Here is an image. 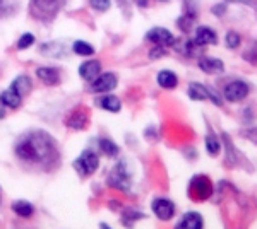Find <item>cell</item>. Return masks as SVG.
<instances>
[{
  "label": "cell",
  "mask_w": 257,
  "mask_h": 229,
  "mask_svg": "<svg viewBox=\"0 0 257 229\" xmlns=\"http://www.w3.org/2000/svg\"><path fill=\"white\" fill-rule=\"evenodd\" d=\"M16 154L23 162L31 164H48L59 157L57 144L47 132H31L23 135L16 144Z\"/></svg>",
  "instance_id": "cell-1"
},
{
  "label": "cell",
  "mask_w": 257,
  "mask_h": 229,
  "mask_svg": "<svg viewBox=\"0 0 257 229\" xmlns=\"http://www.w3.org/2000/svg\"><path fill=\"white\" fill-rule=\"evenodd\" d=\"M64 2L65 0H31V16L38 21H50L60 11Z\"/></svg>",
  "instance_id": "cell-2"
},
{
  "label": "cell",
  "mask_w": 257,
  "mask_h": 229,
  "mask_svg": "<svg viewBox=\"0 0 257 229\" xmlns=\"http://www.w3.org/2000/svg\"><path fill=\"white\" fill-rule=\"evenodd\" d=\"M108 183L117 190H123V191L128 190V186H131V176H128V173H127L125 161L118 162V164L115 166L113 171L110 173Z\"/></svg>",
  "instance_id": "cell-3"
},
{
  "label": "cell",
  "mask_w": 257,
  "mask_h": 229,
  "mask_svg": "<svg viewBox=\"0 0 257 229\" xmlns=\"http://www.w3.org/2000/svg\"><path fill=\"white\" fill-rule=\"evenodd\" d=\"M190 190H192V197H196L197 200H206L213 193V185H211L209 178H206L204 174H197L190 181Z\"/></svg>",
  "instance_id": "cell-4"
},
{
  "label": "cell",
  "mask_w": 257,
  "mask_h": 229,
  "mask_svg": "<svg viewBox=\"0 0 257 229\" xmlns=\"http://www.w3.org/2000/svg\"><path fill=\"white\" fill-rule=\"evenodd\" d=\"M98 164H99V159H98V156H96V154H94L93 151L82 152L79 159L74 162L76 169L82 174V176H88V174H93V173L98 169Z\"/></svg>",
  "instance_id": "cell-5"
},
{
  "label": "cell",
  "mask_w": 257,
  "mask_h": 229,
  "mask_svg": "<svg viewBox=\"0 0 257 229\" xmlns=\"http://www.w3.org/2000/svg\"><path fill=\"white\" fill-rule=\"evenodd\" d=\"M189 96L192 99H197V101H202V99H211V101L214 103V105H221V98L216 94V91H213L211 87H206L202 84H197V82H194V84L189 86Z\"/></svg>",
  "instance_id": "cell-6"
},
{
  "label": "cell",
  "mask_w": 257,
  "mask_h": 229,
  "mask_svg": "<svg viewBox=\"0 0 257 229\" xmlns=\"http://www.w3.org/2000/svg\"><path fill=\"white\" fill-rule=\"evenodd\" d=\"M146 40L158 47H170L175 43V36L165 28H153L146 33Z\"/></svg>",
  "instance_id": "cell-7"
},
{
  "label": "cell",
  "mask_w": 257,
  "mask_h": 229,
  "mask_svg": "<svg viewBox=\"0 0 257 229\" xmlns=\"http://www.w3.org/2000/svg\"><path fill=\"white\" fill-rule=\"evenodd\" d=\"M223 94H225V98L231 103L242 101V99H245L248 94V86L243 81H233L225 87Z\"/></svg>",
  "instance_id": "cell-8"
},
{
  "label": "cell",
  "mask_w": 257,
  "mask_h": 229,
  "mask_svg": "<svg viewBox=\"0 0 257 229\" xmlns=\"http://www.w3.org/2000/svg\"><path fill=\"white\" fill-rule=\"evenodd\" d=\"M153 212H155V215L158 219L170 220L173 217V214H175V205H173V202L167 200V198H156L153 202Z\"/></svg>",
  "instance_id": "cell-9"
},
{
  "label": "cell",
  "mask_w": 257,
  "mask_h": 229,
  "mask_svg": "<svg viewBox=\"0 0 257 229\" xmlns=\"http://www.w3.org/2000/svg\"><path fill=\"white\" fill-rule=\"evenodd\" d=\"M115 86H117V77L111 72L101 74L93 81V89L96 93H108V91L115 89Z\"/></svg>",
  "instance_id": "cell-10"
},
{
  "label": "cell",
  "mask_w": 257,
  "mask_h": 229,
  "mask_svg": "<svg viewBox=\"0 0 257 229\" xmlns=\"http://www.w3.org/2000/svg\"><path fill=\"white\" fill-rule=\"evenodd\" d=\"M216 40H218V36L213 29L208 26H199L196 31V40H194V43L196 45H214Z\"/></svg>",
  "instance_id": "cell-11"
},
{
  "label": "cell",
  "mask_w": 257,
  "mask_h": 229,
  "mask_svg": "<svg viewBox=\"0 0 257 229\" xmlns=\"http://www.w3.org/2000/svg\"><path fill=\"white\" fill-rule=\"evenodd\" d=\"M199 67L208 74H219L225 70V65H223V62L219 58H211V57H202L199 60Z\"/></svg>",
  "instance_id": "cell-12"
},
{
  "label": "cell",
  "mask_w": 257,
  "mask_h": 229,
  "mask_svg": "<svg viewBox=\"0 0 257 229\" xmlns=\"http://www.w3.org/2000/svg\"><path fill=\"white\" fill-rule=\"evenodd\" d=\"M99 69H101V64H99L98 60H89V62H84V64L79 67V74H81V77L86 79V81L93 82L94 79L98 77Z\"/></svg>",
  "instance_id": "cell-13"
},
{
  "label": "cell",
  "mask_w": 257,
  "mask_h": 229,
  "mask_svg": "<svg viewBox=\"0 0 257 229\" xmlns=\"http://www.w3.org/2000/svg\"><path fill=\"white\" fill-rule=\"evenodd\" d=\"M178 227L182 229H201L202 227V217L197 212H189L184 215V219L178 222Z\"/></svg>",
  "instance_id": "cell-14"
},
{
  "label": "cell",
  "mask_w": 257,
  "mask_h": 229,
  "mask_svg": "<svg viewBox=\"0 0 257 229\" xmlns=\"http://www.w3.org/2000/svg\"><path fill=\"white\" fill-rule=\"evenodd\" d=\"M156 81H158V84L163 87V89H173V87L178 84V77L172 70H161L158 74V77H156Z\"/></svg>",
  "instance_id": "cell-15"
},
{
  "label": "cell",
  "mask_w": 257,
  "mask_h": 229,
  "mask_svg": "<svg viewBox=\"0 0 257 229\" xmlns=\"http://www.w3.org/2000/svg\"><path fill=\"white\" fill-rule=\"evenodd\" d=\"M36 77H38L40 81H43L45 84H50V86L59 82V72L52 67H40L36 70Z\"/></svg>",
  "instance_id": "cell-16"
},
{
  "label": "cell",
  "mask_w": 257,
  "mask_h": 229,
  "mask_svg": "<svg viewBox=\"0 0 257 229\" xmlns=\"http://www.w3.org/2000/svg\"><path fill=\"white\" fill-rule=\"evenodd\" d=\"M21 98H23V96L16 93L12 87L6 89L2 94H0V101H2L4 106H7V108H18L21 105Z\"/></svg>",
  "instance_id": "cell-17"
},
{
  "label": "cell",
  "mask_w": 257,
  "mask_h": 229,
  "mask_svg": "<svg viewBox=\"0 0 257 229\" xmlns=\"http://www.w3.org/2000/svg\"><path fill=\"white\" fill-rule=\"evenodd\" d=\"M12 210L18 215H21V217H30L33 214V205L26 200H16L12 203Z\"/></svg>",
  "instance_id": "cell-18"
},
{
  "label": "cell",
  "mask_w": 257,
  "mask_h": 229,
  "mask_svg": "<svg viewBox=\"0 0 257 229\" xmlns=\"http://www.w3.org/2000/svg\"><path fill=\"white\" fill-rule=\"evenodd\" d=\"M11 87H12V89H14L18 94L24 96V94L28 93V91H31V82H30V79H28V77L21 76V77L16 79L14 82H12Z\"/></svg>",
  "instance_id": "cell-19"
},
{
  "label": "cell",
  "mask_w": 257,
  "mask_h": 229,
  "mask_svg": "<svg viewBox=\"0 0 257 229\" xmlns=\"http://www.w3.org/2000/svg\"><path fill=\"white\" fill-rule=\"evenodd\" d=\"M86 120H88V116H86L84 111H76V113H72L69 116V120H67V125L69 127H72V128H84L86 127Z\"/></svg>",
  "instance_id": "cell-20"
},
{
  "label": "cell",
  "mask_w": 257,
  "mask_h": 229,
  "mask_svg": "<svg viewBox=\"0 0 257 229\" xmlns=\"http://www.w3.org/2000/svg\"><path fill=\"white\" fill-rule=\"evenodd\" d=\"M101 108H105L106 111H113V113H117L120 111V108H122V103H120V99L117 96H105V98L101 99Z\"/></svg>",
  "instance_id": "cell-21"
},
{
  "label": "cell",
  "mask_w": 257,
  "mask_h": 229,
  "mask_svg": "<svg viewBox=\"0 0 257 229\" xmlns=\"http://www.w3.org/2000/svg\"><path fill=\"white\" fill-rule=\"evenodd\" d=\"M19 0H0V18L11 16L14 11H18Z\"/></svg>",
  "instance_id": "cell-22"
},
{
  "label": "cell",
  "mask_w": 257,
  "mask_h": 229,
  "mask_svg": "<svg viewBox=\"0 0 257 229\" xmlns=\"http://www.w3.org/2000/svg\"><path fill=\"white\" fill-rule=\"evenodd\" d=\"M72 50H74V53H77V55H82V57H89V55H93L94 53V48L91 47L89 43H84V41H76L74 43V47H72Z\"/></svg>",
  "instance_id": "cell-23"
},
{
  "label": "cell",
  "mask_w": 257,
  "mask_h": 229,
  "mask_svg": "<svg viewBox=\"0 0 257 229\" xmlns=\"http://www.w3.org/2000/svg\"><path fill=\"white\" fill-rule=\"evenodd\" d=\"M99 149L106 154V156H117L118 154V145L113 144L108 139H101L99 140Z\"/></svg>",
  "instance_id": "cell-24"
},
{
  "label": "cell",
  "mask_w": 257,
  "mask_h": 229,
  "mask_svg": "<svg viewBox=\"0 0 257 229\" xmlns=\"http://www.w3.org/2000/svg\"><path fill=\"white\" fill-rule=\"evenodd\" d=\"M206 147H208V152L211 154V156H216V154L219 152V142H218L216 135L209 134L208 137H206Z\"/></svg>",
  "instance_id": "cell-25"
},
{
  "label": "cell",
  "mask_w": 257,
  "mask_h": 229,
  "mask_svg": "<svg viewBox=\"0 0 257 229\" xmlns=\"http://www.w3.org/2000/svg\"><path fill=\"white\" fill-rule=\"evenodd\" d=\"M194 19H196V16H190V14H185L184 18H180L177 21L178 23V28H182V31H190L192 29V24H194Z\"/></svg>",
  "instance_id": "cell-26"
},
{
  "label": "cell",
  "mask_w": 257,
  "mask_h": 229,
  "mask_svg": "<svg viewBox=\"0 0 257 229\" xmlns=\"http://www.w3.org/2000/svg\"><path fill=\"white\" fill-rule=\"evenodd\" d=\"M240 41H242V38H240L238 33L230 31L226 35V47L228 48H237V47H240Z\"/></svg>",
  "instance_id": "cell-27"
},
{
  "label": "cell",
  "mask_w": 257,
  "mask_h": 229,
  "mask_svg": "<svg viewBox=\"0 0 257 229\" xmlns=\"http://www.w3.org/2000/svg\"><path fill=\"white\" fill-rule=\"evenodd\" d=\"M35 43V36L31 35V33H26V35H23L18 41V48L19 50H24L28 47H31V45Z\"/></svg>",
  "instance_id": "cell-28"
},
{
  "label": "cell",
  "mask_w": 257,
  "mask_h": 229,
  "mask_svg": "<svg viewBox=\"0 0 257 229\" xmlns=\"http://www.w3.org/2000/svg\"><path fill=\"white\" fill-rule=\"evenodd\" d=\"M89 4L93 9H96L99 12L106 11L110 7V0H89Z\"/></svg>",
  "instance_id": "cell-29"
},
{
  "label": "cell",
  "mask_w": 257,
  "mask_h": 229,
  "mask_svg": "<svg viewBox=\"0 0 257 229\" xmlns=\"http://www.w3.org/2000/svg\"><path fill=\"white\" fill-rule=\"evenodd\" d=\"M243 135H245L248 140H252L254 144H257V127L255 128H248L247 132H243Z\"/></svg>",
  "instance_id": "cell-30"
},
{
  "label": "cell",
  "mask_w": 257,
  "mask_h": 229,
  "mask_svg": "<svg viewBox=\"0 0 257 229\" xmlns=\"http://www.w3.org/2000/svg\"><path fill=\"white\" fill-rule=\"evenodd\" d=\"M161 55H163V47H158V45H156L155 50H151V52H149V57H151V58H156V57H161Z\"/></svg>",
  "instance_id": "cell-31"
},
{
  "label": "cell",
  "mask_w": 257,
  "mask_h": 229,
  "mask_svg": "<svg viewBox=\"0 0 257 229\" xmlns=\"http://www.w3.org/2000/svg\"><path fill=\"white\" fill-rule=\"evenodd\" d=\"M228 2H238V4H245V6L255 7V9H257V0H228Z\"/></svg>",
  "instance_id": "cell-32"
},
{
  "label": "cell",
  "mask_w": 257,
  "mask_h": 229,
  "mask_svg": "<svg viewBox=\"0 0 257 229\" xmlns=\"http://www.w3.org/2000/svg\"><path fill=\"white\" fill-rule=\"evenodd\" d=\"M225 11H226V6H214V7H213V12H214L216 16L225 14Z\"/></svg>",
  "instance_id": "cell-33"
},
{
  "label": "cell",
  "mask_w": 257,
  "mask_h": 229,
  "mask_svg": "<svg viewBox=\"0 0 257 229\" xmlns=\"http://www.w3.org/2000/svg\"><path fill=\"white\" fill-rule=\"evenodd\" d=\"M4 115H6V111H4V103L0 101V118H4Z\"/></svg>",
  "instance_id": "cell-34"
},
{
  "label": "cell",
  "mask_w": 257,
  "mask_h": 229,
  "mask_svg": "<svg viewBox=\"0 0 257 229\" xmlns=\"http://www.w3.org/2000/svg\"><path fill=\"white\" fill-rule=\"evenodd\" d=\"M138 4H139L141 7H144V6H146L148 2H146V0H138Z\"/></svg>",
  "instance_id": "cell-35"
},
{
  "label": "cell",
  "mask_w": 257,
  "mask_h": 229,
  "mask_svg": "<svg viewBox=\"0 0 257 229\" xmlns=\"http://www.w3.org/2000/svg\"><path fill=\"white\" fill-rule=\"evenodd\" d=\"M161 2H165V0H161Z\"/></svg>",
  "instance_id": "cell-36"
}]
</instances>
